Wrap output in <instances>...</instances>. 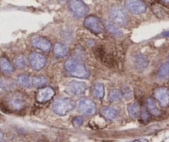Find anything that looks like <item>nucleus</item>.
Masks as SVG:
<instances>
[{"label": "nucleus", "instance_id": "nucleus-21", "mask_svg": "<svg viewBox=\"0 0 169 142\" xmlns=\"http://www.w3.org/2000/svg\"><path fill=\"white\" fill-rule=\"evenodd\" d=\"M53 52L57 57H62L66 54L67 49L65 45L62 44V43H56L53 47Z\"/></svg>", "mask_w": 169, "mask_h": 142}, {"label": "nucleus", "instance_id": "nucleus-34", "mask_svg": "<svg viewBox=\"0 0 169 142\" xmlns=\"http://www.w3.org/2000/svg\"><path fill=\"white\" fill-rule=\"evenodd\" d=\"M165 34H166L167 36H169V32H166V33H165Z\"/></svg>", "mask_w": 169, "mask_h": 142}, {"label": "nucleus", "instance_id": "nucleus-35", "mask_svg": "<svg viewBox=\"0 0 169 142\" xmlns=\"http://www.w3.org/2000/svg\"><path fill=\"white\" fill-rule=\"evenodd\" d=\"M168 60H169V54H168Z\"/></svg>", "mask_w": 169, "mask_h": 142}, {"label": "nucleus", "instance_id": "nucleus-25", "mask_svg": "<svg viewBox=\"0 0 169 142\" xmlns=\"http://www.w3.org/2000/svg\"><path fill=\"white\" fill-rule=\"evenodd\" d=\"M13 64L15 65V67H18V68H23L26 67L27 65V59L24 56L22 55H18L15 57L13 60Z\"/></svg>", "mask_w": 169, "mask_h": 142}, {"label": "nucleus", "instance_id": "nucleus-26", "mask_svg": "<svg viewBox=\"0 0 169 142\" xmlns=\"http://www.w3.org/2000/svg\"><path fill=\"white\" fill-rule=\"evenodd\" d=\"M105 28L109 31L110 33L115 35V36H122V32L115 26L114 24L111 22H106L105 23Z\"/></svg>", "mask_w": 169, "mask_h": 142}, {"label": "nucleus", "instance_id": "nucleus-31", "mask_svg": "<svg viewBox=\"0 0 169 142\" xmlns=\"http://www.w3.org/2000/svg\"><path fill=\"white\" fill-rule=\"evenodd\" d=\"M133 142H148V141L145 139H139V140H134Z\"/></svg>", "mask_w": 169, "mask_h": 142}, {"label": "nucleus", "instance_id": "nucleus-11", "mask_svg": "<svg viewBox=\"0 0 169 142\" xmlns=\"http://www.w3.org/2000/svg\"><path fill=\"white\" fill-rule=\"evenodd\" d=\"M154 97L162 107L169 106V91L167 87H158L154 92Z\"/></svg>", "mask_w": 169, "mask_h": 142}, {"label": "nucleus", "instance_id": "nucleus-14", "mask_svg": "<svg viewBox=\"0 0 169 142\" xmlns=\"http://www.w3.org/2000/svg\"><path fill=\"white\" fill-rule=\"evenodd\" d=\"M133 61H134V64L136 67V69L139 70V71L145 69L148 64V60L143 54L135 55Z\"/></svg>", "mask_w": 169, "mask_h": 142}, {"label": "nucleus", "instance_id": "nucleus-23", "mask_svg": "<svg viewBox=\"0 0 169 142\" xmlns=\"http://www.w3.org/2000/svg\"><path fill=\"white\" fill-rule=\"evenodd\" d=\"M17 83L18 86L22 87H31V83H30V77L27 75H21L17 78Z\"/></svg>", "mask_w": 169, "mask_h": 142}, {"label": "nucleus", "instance_id": "nucleus-17", "mask_svg": "<svg viewBox=\"0 0 169 142\" xmlns=\"http://www.w3.org/2000/svg\"><path fill=\"white\" fill-rule=\"evenodd\" d=\"M0 70L4 73H11L13 72V67L11 62L6 57H2L0 58Z\"/></svg>", "mask_w": 169, "mask_h": 142}, {"label": "nucleus", "instance_id": "nucleus-12", "mask_svg": "<svg viewBox=\"0 0 169 142\" xmlns=\"http://www.w3.org/2000/svg\"><path fill=\"white\" fill-rule=\"evenodd\" d=\"M55 91L50 87H46L40 88L37 94V101L41 103H44L52 99L54 97Z\"/></svg>", "mask_w": 169, "mask_h": 142}, {"label": "nucleus", "instance_id": "nucleus-13", "mask_svg": "<svg viewBox=\"0 0 169 142\" xmlns=\"http://www.w3.org/2000/svg\"><path fill=\"white\" fill-rule=\"evenodd\" d=\"M31 44L33 47L42 50L43 52H48L51 49V42L45 37L40 36H34L31 39Z\"/></svg>", "mask_w": 169, "mask_h": 142}, {"label": "nucleus", "instance_id": "nucleus-19", "mask_svg": "<svg viewBox=\"0 0 169 142\" xmlns=\"http://www.w3.org/2000/svg\"><path fill=\"white\" fill-rule=\"evenodd\" d=\"M169 76V62H163L162 64L160 65L158 70V77L159 78H165Z\"/></svg>", "mask_w": 169, "mask_h": 142}, {"label": "nucleus", "instance_id": "nucleus-3", "mask_svg": "<svg viewBox=\"0 0 169 142\" xmlns=\"http://www.w3.org/2000/svg\"><path fill=\"white\" fill-rule=\"evenodd\" d=\"M109 17L115 24L124 26L128 22V15L121 6L114 5L109 8Z\"/></svg>", "mask_w": 169, "mask_h": 142}, {"label": "nucleus", "instance_id": "nucleus-22", "mask_svg": "<svg viewBox=\"0 0 169 142\" xmlns=\"http://www.w3.org/2000/svg\"><path fill=\"white\" fill-rule=\"evenodd\" d=\"M127 110L132 117H138L140 113V107H139V103L137 102H133L131 104H129L127 107Z\"/></svg>", "mask_w": 169, "mask_h": 142}, {"label": "nucleus", "instance_id": "nucleus-5", "mask_svg": "<svg viewBox=\"0 0 169 142\" xmlns=\"http://www.w3.org/2000/svg\"><path fill=\"white\" fill-rule=\"evenodd\" d=\"M70 11L76 17H82L89 12L87 5L82 0H68Z\"/></svg>", "mask_w": 169, "mask_h": 142}, {"label": "nucleus", "instance_id": "nucleus-1", "mask_svg": "<svg viewBox=\"0 0 169 142\" xmlns=\"http://www.w3.org/2000/svg\"><path fill=\"white\" fill-rule=\"evenodd\" d=\"M65 69L69 74L79 78H87L89 75V71L84 64L71 57L65 62Z\"/></svg>", "mask_w": 169, "mask_h": 142}, {"label": "nucleus", "instance_id": "nucleus-4", "mask_svg": "<svg viewBox=\"0 0 169 142\" xmlns=\"http://www.w3.org/2000/svg\"><path fill=\"white\" fill-rule=\"evenodd\" d=\"M6 102H7V104L9 108L13 111H19L24 107L26 100L22 93L13 92L7 96Z\"/></svg>", "mask_w": 169, "mask_h": 142}, {"label": "nucleus", "instance_id": "nucleus-33", "mask_svg": "<svg viewBox=\"0 0 169 142\" xmlns=\"http://www.w3.org/2000/svg\"><path fill=\"white\" fill-rule=\"evenodd\" d=\"M161 1L164 3H166V4H169V0H161Z\"/></svg>", "mask_w": 169, "mask_h": 142}, {"label": "nucleus", "instance_id": "nucleus-24", "mask_svg": "<svg viewBox=\"0 0 169 142\" xmlns=\"http://www.w3.org/2000/svg\"><path fill=\"white\" fill-rule=\"evenodd\" d=\"M122 97H123L122 92L118 89L111 90L109 93V100L110 102H119L122 99Z\"/></svg>", "mask_w": 169, "mask_h": 142}, {"label": "nucleus", "instance_id": "nucleus-7", "mask_svg": "<svg viewBox=\"0 0 169 142\" xmlns=\"http://www.w3.org/2000/svg\"><path fill=\"white\" fill-rule=\"evenodd\" d=\"M84 25L94 33H100L104 31V26L103 22L95 16H88L84 21Z\"/></svg>", "mask_w": 169, "mask_h": 142}, {"label": "nucleus", "instance_id": "nucleus-18", "mask_svg": "<svg viewBox=\"0 0 169 142\" xmlns=\"http://www.w3.org/2000/svg\"><path fill=\"white\" fill-rule=\"evenodd\" d=\"M92 95L97 99H101L104 96V87L101 83H96L92 88Z\"/></svg>", "mask_w": 169, "mask_h": 142}, {"label": "nucleus", "instance_id": "nucleus-8", "mask_svg": "<svg viewBox=\"0 0 169 142\" xmlns=\"http://www.w3.org/2000/svg\"><path fill=\"white\" fill-rule=\"evenodd\" d=\"M124 4L127 9L134 14H141L147 10L146 5L141 0H125Z\"/></svg>", "mask_w": 169, "mask_h": 142}, {"label": "nucleus", "instance_id": "nucleus-9", "mask_svg": "<svg viewBox=\"0 0 169 142\" xmlns=\"http://www.w3.org/2000/svg\"><path fill=\"white\" fill-rule=\"evenodd\" d=\"M87 88L86 84L84 82H78V81H71L66 85V91L69 94L78 96L83 94Z\"/></svg>", "mask_w": 169, "mask_h": 142}, {"label": "nucleus", "instance_id": "nucleus-10", "mask_svg": "<svg viewBox=\"0 0 169 142\" xmlns=\"http://www.w3.org/2000/svg\"><path fill=\"white\" fill-rule=\"evenodd\" d=\"M29 62L34 69L40 70L44 67L46 63V57L39 52H31L29 55Z\"/></svg>", "mask_w": 169, "mask_h": 142}, {"label": "nucleus", "instance_id": "nucleus-30", "mask_svg": "<svg viewBox=\"0 0 169 142\" xmlns=\"http://www.w3.org/2000/svg\"><path fill=\"white\" fill-rule=\"evenodd\" d=\"M142 118H143V120L144 121H148V120L149 119V117H150V116H149V112H148V109H146V108H144V109L142 110Z\"/></svg>", "mask_w": 169, "mask_h": 142}, {"label": "nucleus", "instance_id": "nucleus-2", "mask_svg": "<svg viewBox=\"0 0 169 142\" xmlns=\"http://www.w3.org/2000/svg\"><path fill=\"white\" fill-rule=\"evenodd\" d=\"M74 108V102L69 98H65V97L57 98L52 104V111L59 116H65Z\"/></svg>", "mask_w": 169, "mask_h": 142}, {"label": "nucleus", "instance_id": "nucleus-32", "mask_svg": "<svg viewBox=\"0 0 169 142\" xmlns=\"http://www.w3.org/2000/svg\"><path fill=\"white\" fill-rule=\"evenodd\" d=\"M2 139H3V134H2V132L0 131V141L2 140Z\"/></svg>", "mask_w": 169, "mask_h": 142}, {"label": "nucleus", "instance_id": "nucleus-28", "mask_svg": "<svg viewBox=\"0 0 169 142\" xmlns=\"http://www.w3.org/2000/svg\"><path fill=\"white\" fill-rule=\"evenodd\" d=\"M153 11H158V12H157V13H155V14L159 17H164L165 14H166L165 11H164L161 7H159V6H154V7H153Z\"/></svg>", "mask_w": 169, "mask_h": 142}, {"label": "nucleus", "instance_id": "nucleus-15", "mask_svg": "<svg viewBox=\"0 0 169 142\" xmlns=\"http://www.w3.org/2000/svg\"><path fill=\"white\" fill-rule=\"evenodd\" d=\"M146 106L147 109H148V112L150 114L153 115V116H160V115L162 114V111L158 108L156 103L154 102V100L150 98V97H148V98L146 100Z\"/></svg>", "mask_w": 169, "mask_h": 142}, {"label": "nucleus", "instance_id": "nucleus-20", "mask_svg": "<svg viewBox=\"0 0 169 142\" xmlns=\"http://www.w3.org/2000/svg\"><path fill=\"white\" fill-rule=\"evenodd\" d=\"M47 79L42 76L39 77H30V83H31V87H41L43 85L46 84Z\"/></svg>", "mask_w": 169, "mask_h": 142}, {"label": "nucleus", "instance_id": "nucleus-27", "mask_svg": "<svg viewBox=\"0 0 169 142\" xmlns=\"http://www.w3.org/2000/svg\"><path fill=\"white\" fill-rule=\"evenodd\" d=\"M83 121H84L83 117L75 116L73 118V120H72V124H73V125H74L75 127H80L81 126V125L83 124Z\"/></svg>", "mask_w": 169, "mask_h": 142}, {"label": "nucleus", "instance_id": "nucleus-6", "mask_svg": "<svg viewBox=\"0 0 169 142\" xmlns=\"http://www.w3.org/2000/svg\"><path fill=\"white\" fill-rule=\"evenodd\" d=\"M77 109L82 114L91 116L96 111V106L92 100L89 98H81L77 102Z\"/></svg>", "mask_w": 169, "mask_h": 142}, {"label": "nucleus", "instance_id": "nucleus-16", "mask_svg": "<svg viewBox=\"0 0 169 142\" xmlns=\"http://www.w3.org/2000/svg\"><path fill=\"white\" fill-rule=\"evenodd\" d=\"M100 113L107 120H114L118 115V112L114 107H104L103 109L100 111Z\"/></svg>", "mask_w": 169, "mask_h": 142}, {"label": "nucleus", "instance_id": "nucleus-29", "mask_svg": "<svg viewBox=\"0 0 169 142\" xmlns=\"http://www.w3.org/2000/svg\"><path fill=\"white\" fill-rule=\"evenodd\" d=\"M122 94L124 95L126 98H129V97H132V90L130 89L129 87H125V88H124V90H123Z\"/></svg>", "mask_w": 169, "mask_h": 142}]
</instances>
